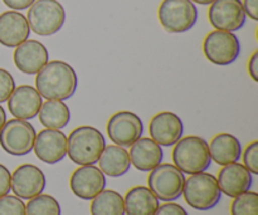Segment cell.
<instances>
[{
	"mask_svg": "<svg viewBox=\"0 0 258 215\" xmlns=\"http://www.w3.org/2000/svg\"><path fill=\"white\" fill-rule=\"evenodd\" d=\"M77 86V73L63 60L48 62L35 77V88L45 100H68L76 93Z\"/></svg>",
	"mask_w": 258,
	"mask_h": 215,
	"instance_id": "cell-1",
	"label": "cell"
},
{
	"mask_svg": "<svg viewBox=\"0 0 258 215\" xmlns=\"http://www.w3.org/2000/svg\"><path fill=\"white\" fill-rule=\"evenodd\" d=\"M106 138L100 130L91 126L75 128L67 137V155L77 165H95L97 164Z\"/></svg>",
	"mask_w": 258,
	"mask_h": 215,
	"instance_id": "cell-2",
	"label": "cell"
},
{
	"mask_svg": "<svg viewBox=\"0 0 258 215\" xmlns=\"http://www.w3.org/2000/svg\"><path fill=\"white\" fill-rule=\"evenodd\" d=\"M173 161L179 170L189 175L207 171L212 164L208 142L199 136L181 137L174 145Z\"/></svg>",
	"mask_w": 258,
	"mask_h": 215,
	"instance_id": "cell-3",
	"label": "cell"
},
{
	"mask_svg": "<svg viewBox=\"0 0 258 215\" xmlns=\"http://www.w3.org/2000/svg\"><path fill=\"white\" fill-rule=\"evenodd\" d=\"M183 196L190 208L199 211H208L218 205L222 191L216 176L203 171L185 179Z\"/></svg>",
	"mask_w": 258,
	"mask_h": 215,
	"instance_id": "cell-4",
	"label": "cell"
},
{
	"mask_svg": "<svg viewBox=\"0 0 258 215\" xmlns=\"http://www.w3.org/2000/svg\"><path fill=\"white\" fill-rule=\"evenodd\" d=\"M28 9L30 30L40 37L57 34L66 23V10L58 0H35Z\"/></svg>",
	"mask_w": 258,
	"mask_h": 215,
	"instance_id": "cell-5",
	"label": "cell"
},
{
	"mask_svg": "<svg viewBox=\"0 0 258 215\" xmlns=\"http://www.w3.org/2000/svg\"><path fill=\"white\" fill-rule=\"evenodd\" d=\"M185 174L174 164H160L150 171L148 188L161 201H175L183 195Z\"/></svg>",
	"mask_w": 258,
	"mask_h": 215,
	"instance_id": "cell-6",
	"label": "cell"
},
{
	"mask_svg": "<svg viewBox=\"0 0 258 215\" xmlns=\"http://www.w3.org/2000/svg\"><path fill=\"white\" fill-rule=\"evenodd\" d=\"M159 22L168 33L190 30L198 20V9L191 0H163L158 10Z\"/></svg>",
	"mask_w": 258,
	"mask_h": 215,
	"instance_id": "cell-7",
	"label": "cell"
},
{
	"mask_svg": "<svg viewBox=\"0 0 258 215\" xmlns=\"http://www.w3.org/2000/svg\"><path fill=\"white\" fill-rule=\"evenodd\" d=\"M204 57L216 65H229L238 59L241 54V42L232 32L213 30L203 40Z\"/></svg>",
	"mask_w": 258,
	"mask_h": 215,
	"instance_id": "cell-8",
	"label": "cell"
},
{
	"mask_svg": "<svg viewBox=\"0 0 258 215\" xmlns=\"http://www.w3.org/2000/svg\"><path fill=\"white\" fill-rule=\"evenodd\" d=\"M35 128L32 123L19 118L5 121L0 130V146L7 154L13 156H24L33 151Z\"/></svg>",
	"mask_w": 258,
	"mask_h": 215,
	"instance_id": "cell-9",
	"label": "cell"
},
{
	"mask_svg": "<svg viewBox=\"0 0 258 215\" xmlns=\"http://www.w3.org/2000/svg\"><path fill=\"white\" fill-rule=\"evenodd\" d=\"M107 136L115 145L130 148L144 133V123L131 111H118L107 121Z\"/></svg>",
	"mask_w": 258,
	"mask_h": 215,
	"instance_id": "cell-10",
	"label": "cell"
},
{
	"mask_svg": "<svg viewBox=\"0 0 258 215\" xmlns=\"http://www.w3.org/2000/svg\"><path fill=\"white\" fill-rule=\"evenodd\" d=\"M208 19L217 30L237 32L246 24V13L241 0H214L209 4Z\"/></svg>",
	"mask_w": 258,
	"mask_h": 215,
	"instance_id": "cell-11",
	"label": "cell"
},
{
	"mask_svg": "<svg viewBox=\"0 0 258 215\" xmlns=\"http://www.w3.org/2000/svg\"><path fill=\"white\" fill-rule=\"evenodd\" d=\"M47 186V178L38 166L23 164L12 174L10 190L22 200H30L43 194Z\"/></svg>",
	"mask_w": 258,
	"mask_h": 215,
	"instance_id": "cell-12",
	"label": "cell"
},
{
	"mask_svg": "<svg viewBox=\"0 0 258 215\" xmlns=\"http://www.w3.org/2000/svg\"><path fill=\"white\" fill-rule=\"evenodd\" d=\"M106 175L95 165H83L76 169L70 179L73 195L82 200L91 201L106 189Z\"/></svg>",
	"mask_w": 258,
	"mask_h": 215,
	"instance_id": "cell-13",
	"label": "cell"
},
{
	"mask_svg": "<svg viewBox=\"0 0 258 215\" xmlns=\"http://www.w3.org/2000/svg\"><path fill=\"white\" fill-rule=\"evenodd\" d=\"M151 140L160 146H174L184 135V123L176 113L163 111L154 116L149 123Z\"/></svg>",
	"mask_w": 258,
	"mask_h": 215,
	"instance_id": "cell-14",
	"label": "cell"
},
{
	"mask_svg": "<svg viewBox=\"0 0 258 215\" xmlns=\"http://www.w3.org/2000/svg\"><path fill=\"white\" fill-rule=\"evenodd\" d=\"M33 150L40 161L54 165L67 156V136L60 130L44 128L35 136Z\"/></svg>",
	"mask_w": 258,
	"mask_h": 215,
	"instance_id": "cell-15",
	"label": "cell"
},
{
	"mask_svg": "<svg viewBox=\"0 0 258 215\" xmlns=\"http://www.w3.org/2000/svg\"><path fill=\"white\" fill-rule=\"evenodd\" d=\"M13 60L17 69L24 75H37L49 62V52L39 40L27 39L15 48Z\"/></svg>",
	"mask_w": 258,
	"mask_h": 215,
	"instance_id": "cell-16",
	"label": "cell"
},
{
	"mask_svg": "<svg viewBox=\"0 0 258 215\" xmlns=\"http://www.w3.org/2000/svg\"><path fill=\"white\" fill-rule=\"evenodd\" d=\"M42 103L43 98L37 88L29 85H22L15 87L8 98V110L14 118L29 121L37 117Z\"/></svg>",
	"mask_w": 258,
	"mask_h": 215,
	"instance_id": "cell-17",
	"label": "cell"
},
{
	"mask_svg": "<svg viewBox=\"0 0 258 215\" xmlns=\"http://www.w3.org/2000/svg\"><path fill=\"white\" fill-rule=\"evenodd\" d=\"M218 185L222 194L228 198H236L251 190L253 184V174L238 161L223 166L218 173Z\"/></svg>",
	"mask_w": 258,
	"mask_h": 215,
	"instance_id": "cell-18",
	"label": "cell"
},
{
	"mask_svg": "<svg viewBox=\"0 0 258 215\" xmlns=\"http://www.w3.org/2000/svg\"><path fill=\"white\" fill-rule=\"evenodd\" d=\"M30 28L27 17L18 10H7L0 14V44L17 48L29 38Z\"/></svg>",
	"mask_w": 258,
	"mask_h": 215,
	"instance_id": "cell-19",
	"label": "cell"
},
{
	"mask_svg": "<svg viewBox=\"0 0 258 215\" xmlns=\"http://www.w3.org/2000/svg\"><path fill=\"white\" fill-rule=\"evenodd\" d=\"M131 165L139 171L148 173L160 165L164 151L159 144L148 137H140L130 146L128 151Z\"/></svg>",
	"mask_w": 258,
	"mask_h": 215,
	"instance_id": "cell-20",
	"label": "cell"
},
{
	"mask_svg": "<svg viewBox=\"0 0 258 215\" xmlns=\"http://www.w3.org/2000/svg\"><path fill=\"white\" fill-rule=\"evenodd\" d=\"M212 161L221 166L239 161L242 156L241 141L231 133L222 132L214 136L208 145Z\"/></svg>",
	"mask_w": 258,
	"mask_h": 215,
	"instance_id": "cell-21",
	"label": "cell"
},
{
	"mask_svg": "<svg viewBox=\"0 0 258 215\" xmlns=\"http://www.w3.org/2000/svg\"><path fill=\"white\" fill-rule=\"evenodd\" d=\"M97 163L100 170L110 178L123 176L131 168L128 151L118 145H106Z\"/></svg>",
	"mask_w": 258,
	"mask_h": 215,
	"instance_id": "cell-22",
	"label": "cell"
},
{
	"mask_svg": "<svg viewBox=\"0 0 258 215\" xmlns=\"http://www.w3.org/2000/svg\"><path fill=\"white\" fill-rule=\"evenodd\" d=\"M159 201L148 186H134L123 198L125 215H154L160 205Z\"/></svg>",
	"mask_w": 258,
	"mask_h": 215,
	"instance_id": "cell-23",
	"label": "cell"
},
{
	"mask_svg": "<svg viewBox=\"0 0 258 215\" xmlns=\"http://www.w3.org/2000/svg\"><path fill=\"white\" fill-rule=\"evenodd\" d=\"M38 117L45 128L62 130L70 123L71 111L64 101L47 100L42 103Z\"/></svg>",
	"mask_w": 258,
	"mask_h": 215,
	"instance_id": "cell-24",
	"label": "cell"
},
{
	"mask_svg": "<svg viewBox=\"0 0 258 215\" xmlns=\"http://www.w3.org/2000/svg\"><path fill=\"white\" fill-rule=\"evenodd\" d=\"M91 201V215H125L122 195L115 190L105 189Z\"/></svg>",
	"mask_w": 258,
	"mask_h": 215,
	"instance_id": "cell-25",
	"label": "cell"
},
{
	"mask_svg": "<svg viewBox=\"0 0 258 215\" xmlns=\"http://www.w3.org/2000/svg\"><path fill=\"white\" fill-rule=\"evenodd\" d=\"M25 215H62V209L54 196L40 194L28 200Z\"/></svg>",
	"mask_w": 258,
	"mask_h": 215,
	"instance_id": "cell-26",
	"label": "cell"
},
{
	"mask_svg": "<svg viewBox=\"0 0 258 215\" xmlns=\"http://www.w3.org/2000/svg\"><path fill=\"white\" fill-rule=\"evenodd\" d=\"M231 204V215H258V194L246 191L233 198Z\"/></svg>",
	"mask_w": 258,
	"mask_h": 215,
	"instance_id": "cell-27",
	"label": "cell"
},
{
	"mask_svg": "<svg viewBox=\"0 0 258 215\" xmlns=\"http://www.w3.org/2000/svg\"><path fill=\"white\" fill-rule=\"evenodd\" d=\"M0 215H25V204L15 195L2 196Z\"/></svg>",
	"mask_w": 258,
	"mask_h": 215,
	"instance_id": "cell-28",
	"label": "cell"
},
{
	"mask_svg": "<svg viewBox=\"0 0 258 215\" xmlns=\"http://www.w3.org/2000/svg\"><path fill=\"white\" fill-rule=\"evenodd\" d=\"M15 87L17 86L13 76L7 69L0 68V103L7 102Z\"/></svg>",
	"mask_w": 258,
	"mask_h": 215,
	"instance_id": "cell-29",
	"label": "cell"
},
{
	"mask_svg": "<svg viewBox=\"0 0 258 215\" xmlns=\"http://www.w3.org/2000/svg\"><path fill=\"white\" fill-rule=\"evenodd\" d=\"M243 165L253 175L258 174V141H253L246 148L243 153Z\"/></svg>",
	"mask_w": 258,
	"mask_h": 215,
	"instance_id": "cell-30",
	"label": "cell"
},
{
	"mask_svg": "<svg viewBox=\"0 0 258 215\" xmlns=\"http://www.w3.org/2000/svg\"><path fill=\"white\" fill-rule=\"evenodd\" d=\"M154 215H189L188 211L179 204L174 203V201H169V203L159 205L158 210Z\"/></svg>",
	"mask_w": 258,
	"mask_h": 215,
	"instance_id": "cell-31",
	"label": "cell"
},
{
	"mask_svg": "<svg viewBox=\"0 0 258 215\" xmlns=\"http://www.w3.org/2000/svg\"><path fill=\"white\" fill-rule=\"evenodd\" d=\"M10 180H12V174H10V171L8 170L7 166L0 164V198L9 194Z\"/></svg>",
	"mask_w": 258,
	"mask_h": 215,
	"instance_id": "cell-32",
	"label": "cell"
},
{
	"mask_svg": "<svg viewBox=\"0 0 258 215\" xmlns=\"http://www.w3.org/2000/svg\"><path fill=\"white\" fill-rule=\"evenodd\" d=\"M246 15L251 19L258 20V0H243L242 2Z\"/></svg>",
	"mask_w": 258,
	"mask_h": 215,
	"instance_id": "cell-33",
	"label": "cell"
},
{
	"mask_svg": "<svg viewBox=\"0 0 258 215\" xmlns=\"http://www.w3.org/2000/svg\"><path fill=\"white\" fill-rule=\"evenodd\" d=\"M34 2L35 0H3V3L12 10H24Z\"/></svg>",
	"mask_w": 258,
	"mask_h": 215,
	"instance_id": "cell-34",
	"label": "cell"
},
{
	"mask_svg": "<svg viewBox=\"0 0 258 215\" xmlns=\"http://www.w3.org/2000/svg\"><path fill=\"white\" fill-rule=\"evenodd\" d=\"M248 73L254 82H258V50L251 55L248 60Z\"/></svg>",
	"mask_w": 258,
	"mask_h": 215,
	"instance_id": "cell-35",
	"label": "cell"
},
{
	"mask_svg": "<svg viewBox=\"0 0 258 215\" xmlns=\"http://www.w3.org/2000/svg\"><path fill=\"white\" fill-rule=\"evenodd\" d=\"M5 121H7V113H5V110L3 108V106L0 105V130H2L3 126H4Z\"/></svg>",
	"mask_w": 258,
	"mask_h": 215,
	"instance_id": "cell-36",
	"label": "cell"
},
{
	"mask_svg": "<svg viewBox=\"0 0 258 215\" xmlns=\"http://www.w3.org/2000/svg\"><path fill=\"white\" fill-rule=\"evenodd\" d=\"M191 2L194 3V4H199V5H209L212 4V3L214 2V0H191Z\"/></svg>",
	"mask_w": 258,
	"mask_h": 215,
	"instance_id": "cell-37",
	"label": "cell"
}]
</instances>
